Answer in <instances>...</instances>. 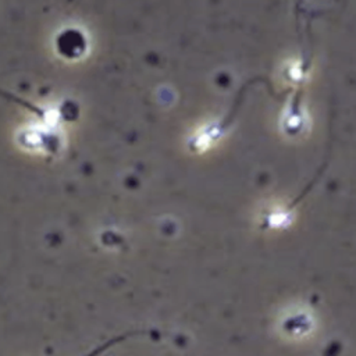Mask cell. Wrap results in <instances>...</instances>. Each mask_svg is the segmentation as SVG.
<instances>
[{"mask_svg":"<svg viewBox=\"0 0 356 356\" xmlns=\"http://www.w3.org/2000/svg\"><path fill=\"white\" fill-rule=\"evenodd\" d=\"M18 142L25 147H43L47 152H53L57 147V145L53 142L51 135H44L33 129H26L21 132L18 136Z\"/></svg>","mask_w":356,"mask_h":356,"instance_id":"obj_1","label":"cell"},{"mask_svg":"<svg viewBox=\"0 0 356 356\" xmlns=\"http://www.w3.org/2000/svg\"><path fill=\"white\" fill-rule=\"evenodd\" d=\"M0 97H3V99H6V100H10V102H14V103H17V104H19V106L28 108L29 111L35 113V114H36L39 118H42V120H44L46 115H47V113H46L43 108H40V107H38V106H35V104H31L29 102L21 99L19 96H15V95H13V93H10V92H7V90L0 89Z\"/></svg>","mask_w":356,"mask_h":356,"instance_id":"obj_2","label":"cell"}]
</instances>
